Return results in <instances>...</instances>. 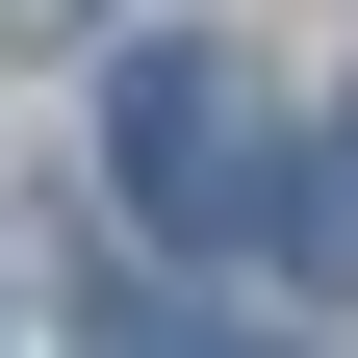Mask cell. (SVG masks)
I'll return each instance as SVG.
<instances>
[{"label": "cell", "mask_w": 358, "mask_h": 358, "mask_svg": "<svg viewBox=\"0 0 358 358\" xmlns=\"http://www.w3.org/2000/svg\"><path fill=\"white\" fill-rule=\"evenodd\" d=\"M103 179H128V231H179V256H256V231H282V103H256L205 26H154V52L103 77Z\"/></svg>", "instance_id": "1"}, {"label": "cell", "mask_w": 358, "mask_h": 358, "mask_svg": "<svg viewBox=\"0 0 358 358\" xmlns=\"http://www.w3.org/2000/svg\"><path fill=\"white\" fill-rule=\"evenodd\" d=\"M282 256H307V282H358V103L307 128V179H282Z\"/></svg>", "instance_id": "2"}, {"label": "cell", "mask_w": 358, "mask_h": 358, "mask_svg": "<svg viewBox=\"0 0 358 358\" xmlns=\"http://www.w3.org/2000/svg\"><path fill=\"white\" fill-rule=\"evenodd\" d=\"M0 26H103V0H0Z\"/></svg>", "instance_id": "3"}, {"label": "cell", "mask_w": 358, "mask_h": 358, "mask_svg": "<svg viewBox=\"0 0 358 358\" xmlns=\"http://www.w3.org/2000/svg\"><path fill=\"white\" fill-rule=\"evenodd\" d=\"M179 358H231V333H179Z\"/></svg>", "instance_id": "4"}]
</instances>
